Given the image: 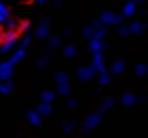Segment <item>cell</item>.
<instances>
[{
	"instance_id": "1",
	"label": "cell",
	"mask_w": 148,
	"mask_h": 138,
	"mask_svg": "<svg viewBox=\"0 0 148 138\" xmlns=\"http://www.w3.org/2000/svg\"><path fill=\"white\" fill-rule=\"evenodd\" d=\"M0 77H2V79L10 77V63H2V65H0Z\"/></svg>"
},
{
	"instance_id": "2",
	"label": "cell",
	"mask_w": 148,
	"mask_h": 138,
	"mask_svg": "<svg viewBox=\"0 0 148 138\" xmlns=\"http://www.w3.org/2000/svg\"><path fill=\"white\" fill-rule=\"evenodd\" d=\"M57 81H59L61 91H67V89H69V87H67V79H65V75H59V77H57Z\"/></svg>"
},
{
	"instance_id": "3",
	"label": "cell",
	"mask_w": 148,
	"mask_h": 138,
	"mask_svg": "<svg viewBox=\"0 0 148 138\" xmlns=\"http://www.w3.org/2000/svg\"><path fill=\"white\" fill-rule=\"evenodd\" d=\"M91 73H93L91 69H81V71H79V75H81L83 79H89V75H91Z\"/></svg>"
},
{
	"instance_id": "4",
	"label": "cell",
	"mask_w": 148,
	"mask_h": 138,
	"mask_svg": "<svg viewBox=\"0 0 148 138\" xmlns=\"http://www.w3.org/2000/svg\"><path fill=\"white\" fill-rule=\"evenodd\" d=\"M97 120H99V118H97V116H91V118H89V120H87V128H93V126H95V124H97Z\"/></svg>"
},
{
	"instance_id": "5",
	"label": "cell",
	"mask_w": 148,
	"mask_h": 138,
	"mask_svg": "<svg viewBox=\"0 0 148 138\" xmlns=\"http://www.w3.org/2000/svg\"><path fill=\"white\" fill-rule=\"evenodd\" d=\"M134 104V95H126L124 97V106H132Z\"/></svg>"
},
{
	"instance_id": "6",
	"label": "cell",
	"mask_w": 148,
	"mask_h": 138,
	"mask_svg": "<svg viewBox=\"0 0 148 138\" xmlns=\"http://www.w3.org/2000/svg\"><path fill=\"white\" fill-rule=\"evenodd\" d=\"M29 118H31V122H33V124H39V114H31Z\"/></svg>"
},
{
	"instance_id": "7",
	"label": "cell",
	"mask_w": 148,
	"mask_h": 138,
	"mask_svg": "<svg viewBox=\"0 0 148 138\" xmlns=\"http://www.w3.org/2000/svg\"><path fill=\"white\" fill-rule=\"evenodd\" d=\"M41 114H49V106H47V102L41 106Z\"/></svg>"
},
{
	"instance_id": "8",
	"label": "cell",
	"mask_w": 148,
	"mask_h": 138,
	"mask_svg": "<svg viewBox=\"0 0 148 138\" xmlns=\"http://www.w3.org/2000/svg\"><path fill=\"white\" fill-rule=\"evenodd\" d=\"M130 29H132V31H134V33H140V31H142V27H140V25H132V27H130Z\"/></svg>"
},
{
	"instance_id": "9",
	"label": "cell",
	"mask_w": 148,
	"mask_h": 138,
	"mask_svg": "<svg viewBox=\"0 0 148 138\" xmlns=\"http://www.w3.org/2000/svg\"><path fill=\"white\" fill-rule=\"evenodd\" d=\"M122 67H124L122 63H116V65H114V71H116V73H120V71H122Z\"/></svg>"
},
{
	"instance_id": "10",
	"label": "cell",
	"mask_w": 148,
	"mask_h": 138,
	"mask_svg": "<svg viewBox=\"0 0 148 138\" xmlns=\"http://www.w3.org/2000/svg\"><path fill=\"white\" fill-rule=\"evenodd\" d=\"M132 10H134V4H128L126 6V14H132Z\"/></svg>"
},
{
	"instance_id": "11",
	"label": "cell",
	"mask_w": 148,
	"mask_h": 138,
	"mask_svg": "<svg viewBox=\"0 0 148 138\" xmlns=\"http://www.w3.org/2000/svg\"><path fill=\"white\" fill-rule=\"evenodd\" d=\"M73 53H75L73 47H67V49H65V55H73Z\"/></svg>"
},
{
	"instance_id": "12",
	"label": "cell",
	"mask_w": 148,
	"mask_h": 138,
	"mask_svg": "<svg viewBox=\"0 0 148 138\" xmlns=\"http://www.w3.org/2000/svg\"><path fill=\"white\" fill-rule=\"evenodd\" d=\"M51 97H53V93H51V91H47V93H45V97H43V100H45V102H51Z\"/></svg>"
},
{
	"instance_id": "13",
	"label": "cell",
	"mask_w": 148,
	"mask_h": 138,
	"mask_svg": "<svg viewBox=\"0 0 148 138\" xmlns=\"http://www.w3.org/2000/svg\"><path fill=\"white\" fill-rule=\"evenodd\" d=\"M0 35H2V33H0Z\"/></svg>"
}]
</instances>
